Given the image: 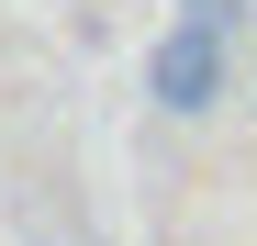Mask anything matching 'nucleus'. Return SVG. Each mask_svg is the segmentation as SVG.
<instances>
[{
	"label": "nucleus",
	"mask_w": 257,
	"mask_h": 246,
	"mask_svg": "<svg viewBox=\"0 0 257 246\" xmlns=\"http://www.w3.org/2000/svg\"><path fill=\"white\" fill-rule=\"evenodd\" d=\"M235 34H201V23H168L157 34V56H146V101L168 112V123H201L212 101H224V78H235Z\"/></svg>",
	"instance_id": "f257e3e1"
},
{
	"label": "nucleus",
	"mask_w": 257,
	"mask_h": 246,
	"mask_svg": "<svg viewBox=\"0 0 257 246\" xmlns=\"http://www.w3.org/2000/svg\"><path fill=\"white\" fill-rule=\"evenodd\" d=\"M179 23H201V34H235V23H246V0H179Z\"/></svg>",
	"instance_id": "f03ea898"
}]
</instances>
